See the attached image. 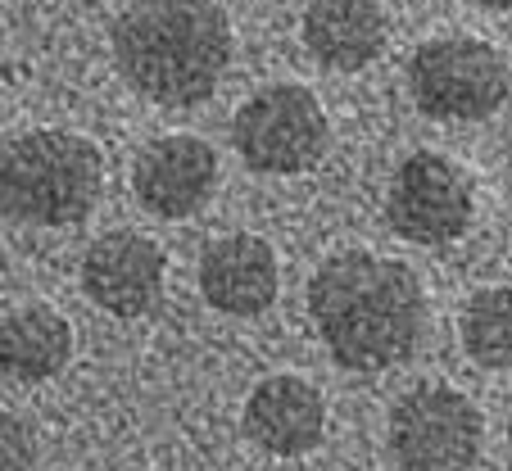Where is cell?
I'll return each mask as SVG.
<instances>
[{"label":"cell","mask_w":512,"mask_h":471,"mask_svg":"<svg viewBox=\"0 0 512 471\" xmlns=\"http://www.w3.org/2000/svg\"><path fill=\"white\" fill-rule=\"evenodd\" d=\"M105 159L78 132L32 127L0 141V218L23 227H73L100 200Z\"/></svg>","instance_id":"3"},{"label":"cell","mask_w":512,"mask_h":471,"mask_svg":"<svg viewBox=\"0 0 512 471\" xmlns=\"http://www.w3.org/2000/svg\"><path fill=\"white\" fill-rule=\"evenodd\" d=\"M213 186H218V154L200 136H159L150 141L132 164V191L155 218H191L209 204Z\"/></svg>","instance_id":"9"},{"label":"cell","mask_w":512,"mask_h":471,"mask_svg":"<svg viewBox=\"0 0 512 471\" xmlns=\"http://www.w3.org/2000/svg\"><path fill=\"white\" fill-rule=\"evenodd\" d=\"M168 259L141 231H109L82 254V290L109 318H141L164 299Z\"/></svg>","instance_id":"8"},{"label":"cell","mask_w":512,"mask_h":471,"mask_svg":"<svg viewBox=\"0 0 512 471\" xmlns=\"http://www.w3.org/2000/svg\"><path fill=\"white\" fill-rule=\"evenodd\" d=\"M309 313L327 354L349 372H386L417 349L426 299L413 268L372 250H340L313 272Z\"/></svg>","instance_id":"1"},{"label":"cell","mask_w":512,"mask_h":471,"mask_svg":"<svg viewBox=\"0 0 512 471\" xmlns=\"http://www.w3.org/2000/svg\"><path fill=\"white\" fill-rule=\"evenodd\" d=\"M508 59L481 37H435L408 64V91L435 123H481L508 100Z\"/></svg>","instance_id":"4"},{"label":"cell","mask_w":512,"mask_h":471,"mask_svg":"<svg viewBox=\"0 0 512 471\" xmlns=\"http://www.w3.org/2000/svg\"><path fill=\"white\" fill-rule=\"evenodd\" d=\"M508 444H512V417H508Z\"/></svg>","instance_id":"17"},{"label":"cell","mask_w":512,"mask_h":471,"mask_svg":"<svg viewBox=\"0 0 512 471\" xmlns=\"http://www.w3.org/2000/svg\"><path fill=\"white\" fill-rule=\"evenodd\" d=\"M200 290L227 318H259L281 290L277 250L254 231L218 236L200 254Z\"/></svg>","instance_id":"11"},{"label":"cell","mask_w":512,"mask_h":471,"mask_svg":"<svg viewBox=\"0 0 512 471\" xmlns=\"http://www.w3.org/2000/svg\"><path fill=\"white\" fill-rule=\"evenodd\" d=\"M390 19L381 0H313L304 10V46L322 68L358 73L386 50Z\"/></svg>","instance_id":"12"},{"label":"cell","mask_w":512,"mask_h":471,"mask_svg":"<svg viewBox=\"0 0 512 471\" xmlns=\"http://www.w3.org/2000/svg\"><path fill=\"white\" fill-rule=\"evenodd\" d=\"M114 64L136 96L200 105L232 64V23L213 0H132L114 19Z\"/></svg>","instance_id":"2"},{"label":"cell","mask_w":512,"mask_h":471,"mask_svg":"<svg viewBox=\"0 0 512 471\" xmlns=\"http://www.w3.org/2000/svg\"><path fill=\"white\" fill-rule=\"evenodd\" d=\"M73 363V327L50 304H19L0 318V372L19 385L55 381Z\"/></svg>","instance_id":"13"},{"label":"cell","mask_w":512,"mask_h":471,"mask_svg":"<svg viewBox=\"0 0 512 471\" xmlns=\"http://www.w3.org/2000/svg\"><path fill=\"white\" fill-rule=\"evenodd\" d=\"M481 444V408L454 385H417L390 408V453L404 471H467Z\"/></svg>","instance_id":"6"},{"label":"cell","mask_w":512,"mask_h":471,"mask_svg":"<svg viewBox=\"0 0 512 471\" xmlns=\"http://www.w3.org/2000/svg\"><path fill=\"white\" fill-rule=\"evenodd\" d=\"M245 435L272 458H304L327 435V399L304 376L277 372L245 399Z\"/></svg>","instance_id":"10"},{"label":"cell","mask_w":512,"mask_h":471,"mask_svg":"<svg viewBox=\"0 0 512 471\" xmlns=\"http://www.w3.org/2000/svg\"><path fill=\"white\" fill-rule=\"evenodd\" d=\"M37 467V435L23 417L0 408V471H32Z\"/></svg>","instance_id":"15"},{"label":"cell","mask_w":512,"mask_h":471,"mask_svg":"<svg viewBox=\"0 0 512 471\" xmlns=\"http://www.w3.org/2000/svg\"><path fill=\"white\" fill-rule=\"evenodd\" d=\"M232 141L254 173L290 177V173H309L322 154H327L331 123H327L322 100L309 87L277 82V87L254 91L236 109Z\"/></svg>","instance_id":"5"},{"label":"cell","mask_w":512,"mask_h":471,"mask_svg":"<svg viewBox=\"0 0 512 471\" xmlns=\"http://www.w3.org/2000/svg\"><path fill=\"white\" fill-rule=\"evenodd\" d=\"M467 5H481V10H512V0H467Z\"/></svg>","instance_id":"16"},{"label":"cell","mask_w":512,"mask_h":471,"mask_svg":"<svg viewBox=\"0 0 512 471\" xmlns=\"http://www.w3.org/2000/svg\"><path fill=\"white\" fill-rule=\"evenodd\" d=\"M458 336L472 363L512 372V286H485L463 304Z\"/></svg>","instance_id":"14"},{"label":"cell","mask_w":512,"mask_h":471,"mask_svg":"<svg viewBox=\"0 0 512 471\" xmlns=\"http://www.w3.org/2000/svg\"><path fill=\"white\" fill-rule=\"evenodd\" d=\"M476 182L458 159L435 150L408 154L390 177L386 218L413 245H449L472 227Z\"/></svg>","instance_id":"7"}]
</instances>
